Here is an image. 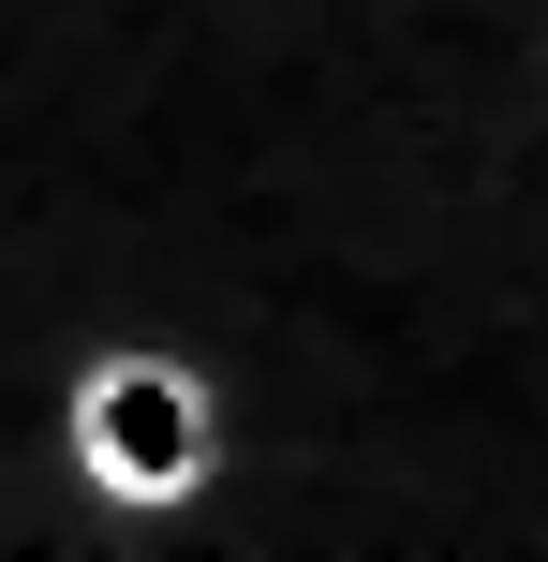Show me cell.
<instances>
[{
  "label": "cell",
  "instance_id": "obj_1",
  "mask_svg": "<svg viewBox=\"0 0 548 562\" xmlns=\"http://www.w3.org/2000/svg\"><path fill=\"white\" fill-rule=\"evenodd\" d=\"M45 445L75 474V504L104 518L119 548H164L178 518L223 488V370L164 326H104L59 356L45 385Z\"/></svg>",
  "mask_w": 548,
  "mask_h": 562
}]
</instances>
